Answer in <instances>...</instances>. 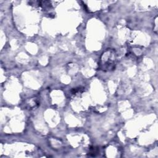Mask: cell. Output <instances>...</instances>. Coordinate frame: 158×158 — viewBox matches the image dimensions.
<instances>
[{
  "label": "cell",
  "mask_w": 158,
  "mask_h": 158,
  "mask_svg": "<svg viewBox=\"0 0 158 158\" xmlns=\"http://www.w3.org/2000/svg\"><path fill=\"white\" fill-rule=\"evenodd\" d=\"M116 64V54L114 49H107L101 55L99 68L104 72L114 70Z\"/></svg>",
  "instance_id": "obj_1"
}]
</instances>
